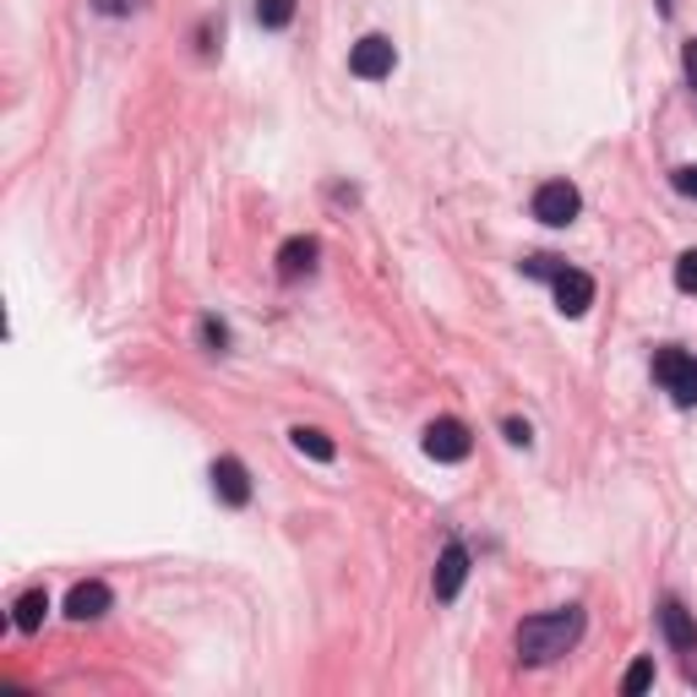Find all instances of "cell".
<instances>
[{
  "instance_id": "cell-7",
  "label": "cell",
  "mask_w": 697,
  "mask_h": 697,
  "mask_svg": "<svg viewBox=\"0 0 697 697\" xmlns=\"http://www.w3.org/2000/svg\"><path fill=\"white\" fill-rule=\"evenodd\" d=\"M551 284H556V311H562V317H583V311L594 306V278H588V273L562 267Z\"/></svg>"
},
{
  "instance_id": "cell-10",
  "label": "cell",
  "mask_w": 697,
  "mask_h": 697,
  "mask_svg": "<svg viewBox=\"0 0 697 697\" xmlns=\"http://www.w3.org/2000/svg\"><path fill=\"white\" fill-rule=\"evenodd\" d=\"M317 252H321V246L311 240V235L284 240V246H278V278H284V284H300V278L317 267Z\"/></svg>"
},
{
  "instance_id": "cell-22",
  "label": "cell",
  "mask_w": 697,
  "mask_h": 697,
  "mask_svg": "<svg viewBox=\"0 0 697 697\" xmlns=\"http://www.w3.org/2000/svg\"><path fill=\"white\" fill-rule=\"evenodd\" d=\"M687 76H693V88H697V39L687 44Z\"/></svg>"
},
{
  "instance_id": "cell-5",
  "label": "cell",
  "mask_w": 697,
  "mask_h": 697,
  "mask_svg": "<svg viewBox=\"0 0 697 697\" xmlns=\"http://www.w3.org/2000/svg\"><path fill=\"white\" fill-rule=\"evenodd\" d=\"M420 447H426V458H437V463H463V458L474 452V437H469L463 420H431Z\"/></svg>"
},
{
  "instance_id": "cell-13",
  "label": "cell",
  "mask_w": 697,
  "mask_h": 697,
  "mask_svg": "<svg viewBox=\"0 0 697 697\" xmlns=\"http://www.w3.org/2000/svg\"><path fill=\"white\" fill-rule=\"evenodd\" d=\"M289 442L300 447L306 458H317V463H332V452H338V447H332V437H327V431H317V426H295V431H289Z\"/></svg>"
},
{
  "instance_id": "cell-2",
  "label": "cell",
  "mask_w": 697,
  "mask_h": 697,
  "mask_svg": "<svg viewBox=\"0 0 697 697\" xmlns=\"http://www.w3.org/2000/svg\"><path fill=\"white\" fill-rule=\"evenodd\" d=\"M654 377L670 392L676 409H697V355H687V349H659V355H654Z\"/></svg>"
},
{
  "instance_id": "cell-9",
  "label": "cell",
  "mask_w": 697,
  "mask_h": 697,
  "mask_svg": "<svg viewBox=\"0 0 697 697\" xmlns=\"http://www.w3.org/2000/svg\"><path fill=\"white\" fill-rule=\"evenodd\" d=\"M110 605H115V594H110V583H99V577H93V583H76V588L65 594V616H71V622H99Z\"/></svg>"
},
{
  "instance_id": "cell-15",
  "label": "cell",
  "mask_w": 697,
  "mask_h": 697,
  "mask_svg": "<svg viewBox=\"0 0 697 697\" xmlns=\"http://www.w3.org/2000/svg\"><path fill=\"white\" fill-rule=\"evenodd\" d=\"M654 687V659H633V670L622 676V693L637 697V693H648Z\"/></svg>"
},
{
  "instance_id": "cell-21",
  "label": "cell",
  "mask_w": 697,
  "mask_h": 697,
  "mask_svg": "<svg viewBox=\"0 0 697 697\" xmlns=\"http://www.w3.org/2000/svg\"><path fill=\"white\" fill-rule=\"evenodd\" d=\"M508 442L512 447H529V442H534V431H529L523 420H508Z\"/></svg>"
},
{
  "instance_id": "cell-17",
  "label": "cell",
  "mask_w": 697,
  "mask_h": 697,
  "mask_svg": "<svg viewBox=\"0 0 697 697\" xmlns=\"http://www.w3.org/2000/svg\"><path fill=\"white\" fill-rule=\"evenodd\" d=\"M562 267H567L562 256H529V262H523V273H529V278H556Z\"/></svg>"
},
{
  "instance_id": "cell-16",
  "label": "cell",
  "mask_w": 697,
  "mask_h": 697,
  "mask_svg": "<svg viewBox=\"0 0 697 697\" xmlns=\"http://www.w3.org/2000/svg\"><path fill=\"white\" fill-rule=\"evenodd\" d=\"M676 289H681V295H697V252L676 256Z\"/></svg>"
},
{
  "instance_id": "cell-3",
  "label": "cell",
  "mask_w": 697,
  "mask_h": 697,
  "mask_svg": "<svg viewBox=\"0 0 697 697\" xmlns=\"http://www.w3.org/2000/svg\"><path fill=\"white\" fill-rule=\"evenodd\" d=\"M577 207H583V196H577L572 181H545V186L534 191V218L551 224V229H567L572 218H577Z\"/></svg>"
},
{
  "instance_id": "cell-1",
  "label": "cell",
  "mask_w": 697,
  "mask_h": 697,
  "mask_svg": "<svg viewBox=\"0 0 697 697\" xmlns=\"http://www.w3.org/2000/svg\"><path fill=\"white\" fill-rule=\"evenodd\" d=\"M577 637H583V611H577V605L529 616V622L517 627V659H523V665H551V659L567 654Z\"/></svg>"
},
{
  "instance_id": "cell-23",
  "label": "cell",
  "mask_w": 697,
  "mask_h": 697,
  "mask_svg": "<svg viewBox=\"0 0 697 697\" xmlns=\"http://www.w3.org/2000/svg\"><path fill=\"white\" fill-rule=\"evenodd\" d=\"M659 6H665V11H670V0H659Z\"/></svg>"
},
{
  "instance_id": "cell-11",
  "label": "cell",
  "mask_w": 697,
  "mask_h": 697,
  "mask_svg": "<svg viewBox=\"0 0 697 697\" xmlns=\"http://www.w3.org/2000/svg\"><path fill=\"white\" fill-rule=\"evenodd\" d=\"M463 577H469V551L463 545H447L442 562H437V599H458V588H463Z\"/></svg>"
},
{
  "instance_id": "cell-19",
  "label": "cell",
  "mask_w": 697,
  "mask_h": 697,
  "mask_svg": "<svg viewBox=\"0 0 697 697\" xmlns=\"http://www.w3.org/2000/svg\"><path fill=\"white\" fill-rule=\"evenodd\" d=\"M670 186L681 191V196H697V164H687V170H676V175H670Z\"/></svg>"
},
{
  "instance_id": "cell-6",
  "label": "cell",
  "mask_w": 697,
  "mask_h": 697,
  "mask_svg": "<svg viewBox=\"0 0 697 697\" xmlns=\"http://www.w3.org/2000/svg\"><path fill=\"white\" fill-rule=\"evenodd\" d=\"M213 496H218L224 508H246V502H252V474H246L240 458H218V463H213Z\"/></svg>"
},
{
  "instance_id": "cell-8",
  "label": "cell",
  "mask_w": 697,
  "mask_h": 697,
  "mask_svg": "<svg viewBox=\"0 0 697 697\" xmlns=\"http://www.w3.org/2000/svg\"><path fill=\"white\" fill-rule=\"evenodd\" d=\"M659 627H665V643H670L676 654L693 659L697 654V622H693V611H687L681 599H665V605H659Z\"/></svg>"
},
{
  "instance_id": "cell-14",
  "label": "cell",
  "mask_w": 697,
  "mask_h": 697,
  "mask_svg": "<svg viewBox=\"0 0 697 697\" xmlns=\"http://www.w3.org/2000/svg\"><path fill=\"white\" fill-rule=\"evenodd\" d=\"M295 17V0H256V22L262 28H289Z\"/></svg>"
},
{
  "instance_id": "cell-12",
  "label": "cell",
  "mask_w": 697,
  "mask_h": 697,
  "mask_svg": "<svg viewBox=\"0 0 697 697\" xmlns=\"http://www.w3.org/2000/svg\"><path fill=\"white\" fill-rule=\"evenodd\" d=\"M44 616H50V594H44V588H28V594L17 599L11 627H17V633H39V627H44Z\"/></svg>"
},
{
  "instance_id": "cell-18",
  "label": "cell",
  "mask_w": 697,
  "mask_h": 697,
  "mask_svg": "<svg viewBox=\"0 0 697 697\" xmlns=\"http://www.w3.org/2000/svg\"><path fill=\"white\" fill-rule=\"evenodd\" d=\"M147 0H93V11L99 17H131V11H142Z\"/></svg>"
},
{
  "instance_id": "cell-20",
  "label": "cell",
  "mask_w": 697,
  "mask_h": 697,
  "mask_svg": "<svg viewBox=\"0 0 697 697\" xmlns=\"http://www.w3.org/2000/svg\"><path fill=\"white\" fill-rule=\"evenodd\" d=\"M202 338H207V344H213V349H224V344H229V327H224V321H202Z\"/></svg>"
},
{
  "instance_id": "cell-4",
  "label": "cell",
  "mask_w": 697,
  "mask_h": 697,
  "mask_svg": "<svg viewBox=\"0 0 697 697\" xmlns=\"http://www.w3.org/2000/svg\"><path fill=\"white\" fill-rule=\"evenodd\" d=\"M392 65H398V50H392L387 33H366V39L349 50V71H355L360 82H381V76H392Z\"/></svg>"
}]
</instances>
